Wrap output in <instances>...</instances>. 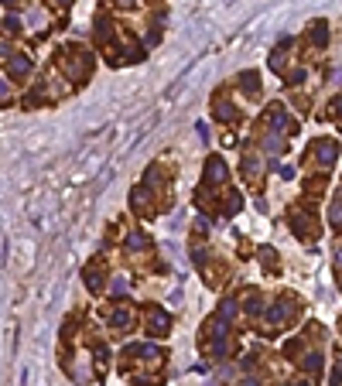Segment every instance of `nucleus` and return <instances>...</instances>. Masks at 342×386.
Instances as JSON below:
<instances>
[{"mask_svg":"<svg viewBox=\"0 0 342 386\" xmlns=\"http://www.w3.org/2000/svg\"><path fill=\"white\" fill-rule=\"evenodd\" d=\"M223 178H226V161L223 157H209V164H206V185H216Z\"/></svg>","mask_w":342,"mask_h":386,"instance_id":"f257e3e1","label":"nucleus"},{"mask_svg":"<svg viewBox=\"0 0 342 386\" xmlns=\"http://www.w3.org/2000/svg\"><path fill=\"white\" fill-rule=\"evenodd\" d=\"M168 328H171V318L161 308H154L151 311V328L147 331H154V335H168Z\"/></svg>","mask_w":342,"mask_h":386,"instance_id":"f03ea898","label":"nucleus"},{"mask_svg":"<svg viewBox=\"0 0 342 386\" xmlns=\"http://www.w3.org/2000/svg\"><path fill=\"white\" fill-rule=\"evenodd\" d=\"M7 72H11L14 79L28 76V72H31V62H28L24 55H14V58H7Z\"/></svg>","mask_w":342,"mask_h":386,"instance_id":"7ed1b4c3","label":"nucleus"},{"mask_svg":"<svg viewBox=\"0 0 342 386\" xmlns=\"http://www.w3.org/2000/svg\"><path fill=\"white\" fill-rule=\"evenodd\" d=\"M335 154H339L335 140H325L322 147H318V164H322V168H332V164H335Z\"/></svg>","mask_w":342,"mask_h":386,"instance_id":"20e7f679","label":"nucleus"},{"mask_svg":"<svg viewBox=\"0 0 342 386\" xmlns=\"http://www.w3.org/2000/svg\"><path fill=\"white\" fill-rule=\"evenodd\" d=\"M311 41H315L318 48L328 45V24H325V21H315V24H311Z\"/></svg>","mask_w":342,"mask_h":386,"instance_id":"39448f33","label":"nucleus"},{"mask_svg":"<svg viewBox=\"0 0 342 386\" xmlns=\"http://www.w3.org/2000/svg\"><path fill=\"white\" fill-rule=\"evenodd\" d=\"M110 321H113V328H120V331H127L133 325V314L130 311H123V308H116L113 311V318H110Z\"/></svg>","mask_w":342,"mask_h":386,"instance_id":"423d86ee","label":"nucleus"},{"mask_svg":"<svg viewBox=\"0 0 342 386\" xmlns=\"http://www.w3.org/2000/svg\"><path fill=\"white\" fill-rule=\"evenodd\" d=\"M257 82H260L257 72H243V76H240V86H243L247 93H257Z\"/></svg>","mask_w":342,"mask_h":386,"instance_id":"0eeeda50","label":"nucleus"},{"mask_svg":"<svg viewBox=\"0 0 342 386\" xmlns=\"http://www.w3.org/2000/svg\"><path fill=\"white\" fill-rule=\"evenodd\" d=\"M247 311L250 314H260L264 311V297L260 294H247Z\"/></svg>","mask_w":342,"mask_h":386,"instance_id":"6e6552de","label":"nucleus"},{"mask_svg":"<svg viewBox=\"0 0 342 386\" xmlns=\"http://www.w3.org/2000/svg\"><path fill=\"white\" fill-rule=\"evenodd\" d=\"M86 284H89V290H103V277H99V270H86Z\"/></svg>","mask_w":342,"mask_h":386,"instance_id":"1a4fd4ad","label":"nucleus"},{"mask_svg":"<svg viewBox=\"0 0 342 386\" xmlns=\"http://www.w3.org/2000/svg\"><path fill=\"white\" fill-rule=\"evenodd\" d=\"M304 369H308V372H318V369H322V355H318V352H308V359H304Z\"/></svg>","mask_w":342,"mask_h":386,"instance_id":"9d476101","label":"nucleus"},{"mask_svg":"<svg viewBox=\"0 0 342 386\" xmlns=\"http://www.w3.org/2000/svg\"><path fill=\"white\" fill-rule=\"evenodd\" d=\"M216 116H219V120H233V106H229L226 99H219V103H216Z\"/></svg>","mask_w":342,"mask_h":386,"instance_id":"9b49d317","label":"nucleus"},{"mask_svg":"<svg viewBox=\"0 0 342 386\" xmlns=\"http://www.w3.org/2000/svg\"><path fill=\"white\" fill-rule=\"evenodd\" d=\"M144 181H147L151 188H161V185H164V174H161L157 168H154V171H147V178H144Z\"/></svg>","mask_w":342,"mask_h":386,"instance_id":"f8f14e48","label":"nucleus"},{"mask_svg":"<svg viewBox=\"0 0 342 386\" xmlns=\"http://www.w3.org/2000/svg\"><path fill=\"white\" fill-rule=\"evenodd\" d=\"M233 314H236V301H233V297H229V301H223V308H219V318H233Z\"/></svg>","mask_w":342,"mask_h":386,"instance_id":"ddd939ff","label":"nucleus"},{"mask_svg":"<svg viewBox=\"0 0 342 386\" xmlns=\"http://www.w3.org/2000/svg\"><path fill=\"white\" fill-rule=\"evenodd\" d=\"M96 41H110V24H106V21L96 24Z\"/></svg>","mask_w":342,"mask_h":386,"instance_id":"4468645a","label":"nucleus"},{"mask_svg":"<svg viewBox=\"0 0 342 386\" xmlns=\"http://www.w3.org/2000/svg\"><path fill=\"white\" fill-rule=\"evenodd\" d=\"M328 215H332V226L339 229V226H342V205H339V202H335V205L328 209Z\"/></svg>","mask_w":342,"mask_h":386,"instance_id":"2eb2a0df","label":"nucleus"},{"mask_svg":"<svg viewBox=\"0 0 342 386\" xmlns=\"http://www.w3.org/2000/svg\"><path fill=\"white\" fill-rule=\"evenodd\" d=\"M270 69H274V72H281V69H284V55H281V52H274V58H270Z\"/></svg>","mask_w":342,"mask_h":386,"instance_id":"dca6fc26","label":"nucleus"},{"mask_svg":"<svg viewBox=\"0 0 342 386\" xmlns=\"http://www.w3.org/2000/svg\"><path fill=\"white\" fill-rule=\"evenodd\" d=\"M127 243H130V250H144V236H140V232H133Z\"/></svg>","mask_w":342,"mask_h":386,"instance_id":"f3484780","label":"nucleus"},{"mask_svg":"<svg viewBox=\"0 0 342 386\" xmlns=\"http://www.w3.org/2000/svg\"><path fill=\"white\" fill-rule=\"evenodd\" d=\"M4 24H7V31H18V28H21V21H18V18H7Z\"/></svg>","mask_w":342,"mask_h":386,"instance_id":"a211bd4d","label":"nucleus"},{"mask_svg":"<svg viewBox=\"0 0 342 386\" xmlns=\"http://www.w3.org/2000/svg\"><path fill=\"white\" fill-rule=\"evenodd\" d=\"M332 116H342V99H335V103H332Z\"/></svg>","mask_w":342,"mask_h":386,"instance_id":"6ab92c4d","label":"nucleus"},{"mask_svg":"<svg viewBox=\"0 0 342 386\" xmlns=\"http://www.w3.org/2000/svg\"><path fill=\"white\" fill-rule=\"evenodd\" d=\"M243 386H257V379H243Z\"/></svg>","mask_w":342,"mask_h":386,"instance_id":"aec40b11","label":"nucleus"},{"mask_svg":"<svg viewBox=\"0 0 342 386\" xmlns=\"http://www.w3.org/2000/svg\"><path fill=\"white\" fill-rule=\"evenodd\" d=\"M291 386H311V383H304V379H298V383H291Z\"/></svg>","mask_w":342,"mask_h":386,"instance_id":"412c9836","label":"nucleus"},{"mask_svg":"<svg viewBox=\"0 0 342 386\" xmlns=\"http://www.w3.org/2000/svg\"><path fill=\"white\" fill-rule=\"evenodd\" d=\"M116 4H123V7H130V4H133V0H116Z\"/></svg>","mask_w":342,"mask_h":386,"instance_id":"4be33fe9","label":"nucleus"},{"mask_svg":"<svg viewBox=\"0 0 342 386\" xmlns=\"http://www.w3.org/2000/svg\"><path fill=\"white\" fill-rule=\"evenodd\" d=\"M58 4H69V0H58Z\"/></svg>","mask_w":342,"mask_h":386,"instance_id":"5701e85b","label":"nucleus"},{"mask_svg":"<svg viewBox=\"0 0 342 386\" xmlns=\"http://www.w3.org/2000/svg\"><path fill=\"white\" fill-rule=\"evenodd\" d=\"M339 287H342V284H339Z\"/></svg>","mask_w":342,"mask_h":386,"instance_id":"b1692460","label":"nucleus"}]
</instances>
